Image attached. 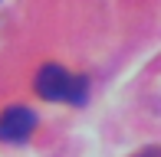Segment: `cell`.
<instances>
[{
	"label": "cell",
	"mask_w": 161,
	"mask_h": 157,
	"mask_svg": "<svg viewBox=\"0 0 161 157\" xmlns=\"http://www.w3.org/2000/svg\"><path fill=\"white\" fill-rule=\"evenodd\" d=\"M33 85H36V95L46 98V102L82 105V102H86V95H89V82H86L82 75L66 72V69H63V66H56V62H46V66L36 72Z\"/></svg>",
	"instance_id": "obj_1"
},
{
	"label": "cell",
	"mask_w": 161,
	"mask_h": 157,
	"mask_svg": "<svg viewBox=\"0 0 161 157\" xmlns=\"http://www.w3.org/2000/svg\"><path fill=\"white\" fill-rule=\"evenodd\" d=\"M33 128H36V115L30 108H23V105H13V108H7L3 115H0V141H7V144H23L33 134Z\"/></svg>",
	"instance_id": "obj_2"
},
{
	"label": "cell",
	"mask_w": 161,
	"mask_h": 157,
	"mask_svg": "<svg viewBox=\"0 0 161 157\" xmlns=\"http://www.w3.org/2000/svg\"><path fill=\"white\" fill-rule=\"evenodd\" d=\"M138 157H161V147H148V151H142Z\"/></svg>",
	"instance_id": "obj_3"
}]
</instances>
